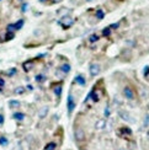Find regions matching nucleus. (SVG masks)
Here are the masks:
<instances>
[{"label":"nucleus","mask_w":149,"mask_h":150,"mask_svg":"<svg viewBox=\"0 0 149 150\" xmlns=\"http://www.w3.org/2000/svg\"><path fill=\"white\" fill-rule=\"evenodd\" d=\"M74 23V20L72 17H69V16H65V17H63L62 18V20L59 21V25L63 28H68V27H70Z\"/></svg>","instance_id":"1"},{"label":"nucleus","mask_w":149,"mask_h":150,"mask_svg":"<svg viewBox=\"0 0 149 150\" xmlns=\"http://www.w3.org/2000/svg\"><path fill=\"white\" fill-rule=\"evenodd\" d=\"M67 106H68V113L72 115L74 108H75V101H74V97L72 93H69V96H68V101H67Z\"/></svg>","instance_id":"2"},{"label":"nucleus","mask_w":149,"mask_h":150,"mask_svg":"<svg viewBox=\"0 0 149 150\" xmlns=\"http://www.w3.org/2000/svg\"><path fill=\"white\" fill-rule=\"evenodd\" d=\"M123 96H125L127 100H134L136 93H134V91L132 90L131 86H126L125 89H123Z\"/></svg>","instance_id":"3"},{"label":"nucleus","mask_w":149,"mask_h":150,"mask_svg":"<svg viewBox=\"0 0 149 150\" xmlns=\"http://www.w3.org/2000/svg\"><path fill=\"white\" fill-rule=\"evenodd\" d=\"M117 134H118L121 138H127V137L132 135V130L128 127H122V128H120L118 130H117Z\"/></svg>","instance_id":"4"},{"label":"nucleus","mask_w":149,"mask_h":150,"mask_svg":"<svg viewBox=\"0 0 149 150\" xmlns=\"http://www.w3.org/2000/svg\"><path fill=\"white\" fill-rule=\"evenodd\" d=\"M89 71H90L91 76H96V75L100 73V65H99L97 63H92L89 68Z\"/></svg>","instance_id":"5"},{"label":"nucleus","mask_w":149,"mask_h":150,"mask_svg":"<svg viewBox=\"0 0 149 150\" xmlns=\"http://www.w3.org/2000/svg\"><path fill=\"white\" fill-rule=\"evenodd\" d=\"M75 139L78 140V142H82V140H84L85 139V133H84V130L82 129V128H78V129H75Z\"/></svg>","instance_id":"6"},{"label":"nucleus","mask_w":149,"mask_h":150,"mask_svg":"<svg viewBox=\"0 0 149 150\" xmlns=\"http://www.w3.org/2000/svg\"><path fill=\"white\" fill-rule=\"evenodd\" d=\"M118 115H120V117L122 118L123 121H127V122H129V123H133V122H134V120L129 118V115L127 113V112H125V111H118Z\"/></svg>","instance_id":"7"},{"label":"nucleus","mask_w":149,"mask_h":150,"mask_svg":"<svg viewBox=\"0 0 149 150\" xmlns=\"http://www.w3.org/2000/svg\"><path fill=\"white\" fill-rule=\"evenodd\" d=\"M105 127H106V121H105V120H99V121L95 123V128L99 129V130L104 129Z\"/></svg>","instance_id":"8"},{"label":"nucleus","mask_w":149,"mask_h":150,"mask_svg":"<svg viewBox=\"0 0 149 150\" xmlns=\"http://www.w3.org/2000/svg\"><path fill=\"white\" fill-rule=\"evenodd\" d=\"M33 65H35V62L33 60H30V62H26V63H23V69L26 70V71H28V70H31L33 68Z\"/></svg>","instance_id":"9"},{"label":"nucleus","mask_w":149,"mask_h":150,"mask_svg":"<svg viewBox=\"0 0 149 150\" xmlns=\"http://www.w3.org/2000/svg\"><path fill=\"white\" fill-rule=\"evenodd\" d=\"M47 115H48V107H43V108H41L40 112H38V117H40V118H45Z\"/></svg>","instance_id":"10"},{"label":"nucleus","mask_w":149,"mask_h":150,"mask_svg":"<svg viewBox=\"0 0 149 150\" xmlns=\"http://www.w3.org/2000/svg\"><path fill=\"white\" fill-rule=\"evenodd\" d=\"M59 70L63 71L64 74H68V73L70 71V65H69V64H63V65L59 68Z\"/></svg>","instance_id":"11"},{"label":"nucleus","mask_w":149,"mask_h":150,"mask_svg":"<svg viewBox=\"0 0 149 150\" xmlns=\"http://www.w3.org/2000/svg\"><path fill=\"white\" fill-rule=\"evenodd\" d=\"M99 40H100V36L96 35V33L91 35V36L89 37V42H90V43H95V42H97Z\"/></svg>","instance_id":"12"},{"label":"nucleus","mask_w":149,"mask_h":150,"mask_svg":"<svg viewBox=\"0 0 149 150\" xmlns=\"http://www.w3.org/2000/svg\"><path fill=\"white\" fill-rule=\"evenodd\" d=\"M14 118L17 121H23L25 120V113H21V112H16L14 113Z\"/></svg>","instance_id":"13"},{"label":"nucleus","mask_w":149,"mask_h":150,"mask_svg":"<svg viewBox=\"0 0 149 150\" xmlns=\"http://www.w3.org/2000/svg\"><path fill=\"white\" fill-rule=\"evenodd\" d=\"M75 81L79 84V85H85V79L83 75H77V78H75Z\"/></svg>","instance_id":"14"},{"label":"nucleus","mask_w":149,"mask_h":150,"mask_svg":"<svg viewBox=\"0 0 149 150\" xmlns=\"http://www.w3.org/2000/svg\"><path fill=\"white\" fill-rule=\"evenodd\" d=\"M9 106L11 108H16V107H20V102L15 101V100H10L9 101Z\"/></svg>","instance_id":"15"},{"label":"nucleus","mask_w":149,"mask_h":150,"mask_svg":"<svg viewBox=\"0 0 149 150\" xmlns=\"http://www.w3.org/2000/svg\"><path fill=\"white\" fill-rule=\"evenodd\" d=\"M55 148H57V144H55V143H48L45 148V150H55Z\"/></svg>","instance_id":"16"},{"label":"nucleus","mask_w":149,"mask_h":150,"mask_svg":"<svg viewBox=\"0 0 149 150\" xmlns=\"http://www.w3.org/2000/svg\"><path fill=\"white\" fill-rule=\"evenodd\" d=\"M95 15H96V17H97V20H102L104 16H105V12H104L102 10H97Z\"/></svg>","instance_id":"17"},{"label":"nucleus","mask_w":149,"mask_h":150,"mask_svg":"<svg viewBox=\"0 0 149 150\" xmlns=\"http://www.w3.org/2000/svg\"><path fill=\"white\" fill-rule=\"evenodd\" d=\"M14 92L16 93V95H22V93L25 92V89H23L22 86H18V87H16V89H15Z\"/></svg>","instance_id":"18"},{"label":"nucleus","mask_w":149,"mask_h":150,"mask_svg":"<svg viewBox=\"0 0 149 150\" xmlns=\"http://www.w3.org/2000/svg\"><path fill=\"white\" fill-rule=\"evenodd\" d=\"M45 80H46V78H45V75H42V74H38L36 76V81H37V83H43Z\"/></svg>","instance_id":"19"},{"label":"nucleus","mask_w":149,"mask_h":150,"mask_svg":"<svg viewBox=\"0 0 149 150\" xmlns=\"http://www.w3.org/2000/svg\"><path fill=\"white\" fill-rule=\"evenodd\" d=\"M102 35H104L105 37L110 36V35H111V27L109 26V27H106V28H104V30H102Z\"/></svg>","instance_id":"20"},{"label":"nucleus","mask_w":149,"mask_h":150,"mask_svg":"<svg viewBox=\"0 0 149 150\" xmlns=\"http://www.w3.org/2000/svg\"><path fill=\"white\" fill-rule=\"evenodd\" d=\"M15 25V30L16 31H18V30H20L21 27H22V25H23V20H20V21H17L16 23H14Z\"/></svg>","instance_id":"21"},{"label":"nucleus","mask_w":149,"mask_h":150,"mask_svg":"<svg viewBox=\"0 0 149 150\" xmlns=\"http://www.w3.org/2000/svg\"><path fill=\"white\" fill-rule=\"evenodd\" d=\"M54 92H55V95H57L58 97L60 96V93H62V84H59V86H57L54 89Z\"/></svg>","instance_id":"22"},{"label":"nucleus","mask_w":149,"mask_h":150,"mask_svg":"<svg viewBox=\"0 0 149 150\" xmlns=\"http://www.w3.org/2000/svg\"><path fill=\"white\" fill-rule=\"evenodd\" d=\"M8 144V139L5 137H0V145H6Z\"/></svg>","instance_id":"23"},{"label":"nucleus","mask_w":149,"mask_h":150,"mask_svg":"<svg viewBox=\"0 0 149 150\" xmlns=\"http://www.w3.org/2000/svg\"><path fill=\"white\" fill-rule=\"evenodd\" d=\"M149 126V115H145L144 117V123H143V127H148Z\"/></svg>","instance_id":"24"},{"label":"nucleus","mask_w":149,"mask_h":150,"mask_svg":"<svg viewBox=\"0 0 149 150\" xmlns=\"http://www.w3.org/2000/svg\"><path fill=\"white\" fill-rule=\"evenodd\" d=\"M110 113H111V112H110V108L106 107V108H105V117H110Z\"/></svg>","instance_id":"25"},{"label":"nucleus","mask_w":149,"mask_h":150,"mask_svg":"<svg viewBox=\"0 0 149 150\" xmlns=\"http://www.w3.org/2000/svg\"><path fill=\"white\" fill-rule=\"evenodd\" d=\"M5 86V80L3 78H0V87H4Z\"/></svg>","instance_id":"26"},{"label":"nucleus","mask_w":149,"mask_h":150,"mask_svg":"<svg viewBox=\"0 0 149 150\" xmlns=\"http://www.w3.org/2000/svg\"><path fill=\"white\" fill-rule=\"evenodd\" d=\"M15 73H16V70H15V69H11L10 71H8V75H9V76H10V75H14Z\"/></svg>","instance_id":"27"},{"label":"nucleus","mask_w":149,"mask_h":150,"mask_svg":"<svg viewBox=\"0 0 149 150\" xmlns=\"http://www.w3.org/2000/svg\"><path fill=\"white\" fill-rule=\"evenodd\" d=\"M3 123H4V116L0 115V124H3Z\"/></svg>","instance_id":"28"},{"label":"nucleus","mask_w":149,"mask_h":150,"mask_svg":"<svg viewBox=\"0 0 149 150\" xmlns=\"http://www.w3.org/2000/svg\"><path fill=\"white\" fill-rule=\"evenodd\" d=\"M49 1H52V4H55V3H60L62 0H49Z\"/></svg>","instance_id":"29"},{"label":"nucleus","mask_w":149,"mask_h":150,"mask_svg":"<svg viewBox=\"0 0 149 150\" xmlns=\"http://www.w3.org/2000/svg\"><path fill=\"white\" fill-rule=\"evenodd\" d=\"M27 89H28L30 91H32V90H33V87H32V86H31V85H28V86H27Z\"/></svg>","instance_id":"30"},{"label":"nucleus","mask_w":149,"mask_h":150,"mask_svg":"<svg viewBox=\"0 0 149 150\" xmlns=\"http://www.w3.org/2000/svg\"><path fill=\"white\" fill-rule=\"evenodd\" d=\"M41 3H45V1H48V0H40Z\"/></svg>","instance_id":"31"},{"label":"nucleus","mask_w":149,"mask_h":150,"mask_svg":"<svg viewBox=\"0 0 149 150\" xmlns=\"http://www.w3.org/2000/svg\"><path fill=\"white\" fill-rule=\"evenodd\" d=\"M118 150H123V149H118Z\"/></svg>","instance_id":"32"}]
</instances>
